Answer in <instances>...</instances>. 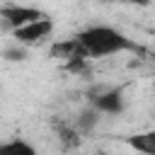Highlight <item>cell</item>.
I'll list each match as a JSON object with an SVG mask.
<instances>
[{"instance_id": "5", "label": "cell", "mask_w": 155, "mask_h": 155, "mask_svg": "<svg viewBox=\"0 0 155 155\" xmlns=\"http://www.w3.org/2000/svg\"><path fill=\"white\" fill-rule=\"evenodd\" d=\"M48 56L51 58H61V61H73V58H87L78 36H70V39H61V41H53L51 48H48Z\"/></svg>"}, {"instance_id": "9", "label": "cell", "mask_w": 155, "mask_h": 155, "mask_svg": "<svg viewBox=\"0 0 155 155\" xmlns=\"http://www.w3.org/2000/svg\"><path fill=\"white\" fill-rule=\"evenodd\" d=\"M2 58L5 61H24L27 58V46H22V44H12V46H7L5 51H2Z\"/></svg>"}, {"instance_id": "4", "label": "cell", "mask_w": 155, "mask_h": 155, "mask_svg": "<svg viewBox=\"0 0 155 155\" xmlns=\"http://www.w3.org/2000/svg\"><path fill=\"white\" fill-rule=\"evenodd\" d=\"M41 17H46V12H41L39 7H27V5H5V7H0V19L10 27V31L17 29V27L29 24L34 19H41Z\"/></svg>"}, {"instance_id": "8", "label": "cell", "mask_w": 155, "mask_h": 155, "mask_svg": "<svg viewBox=\"0 0 155 155\" xmlns=\"http://www.w3.org/2000/svg\"><path fill=\"white\" fill-rule=\"evenodd\" d=\"M97 121H99V111H97V109L90 104L87 109H82V111H80L75 128H78V133H90V131L97 126Z\"/></svg>"}, {"instance_id": "7", "label": "cell", "mask_w": 155, "mask_h": 155, "mask_svg": "<svg viewBox=\"0 0 155 155\" xmlns=\"http://www.w3.org/2000/svg\"><path fill=\"white\" fill-rule=\"evenodd\" d=\"M0 155H36V148L24 138H12L0 143Z\"/></svg>"}, {"instance_id": "3", "label": "cell", "mask_w": 155, "mask_h": 155, "mask_svg": "<svg viewBox=\"0 0 155 155\" xmlns=\"http://www.w3.org/2000/svg\"><path fill=\"white\" fill-rule=\"evenodd\" d=\"M90 104L99 111V114H121L126 109V97H124V87H99L92 97Z\"/></svg>"}, {"instance_id": "2", "label": "cell", "mask_w": 155, "mask_h": 155, "mask_svg": "<svg viewBox=\"0 0 155 155\" xmlns=\"http://www.w3.org/2000/svg\"><path fill=\"white\" fill-rule=\"evenodd\" d=\"M10 34H12V39H15L17 44H22V46H36V44H41L44 39H48V36L53 34V19L46 15V17H41V19H34V22H29V24H24V27L12 29Z\"/></svg>"}, {"instance_id": "1", "label": "cell", "mask_w": 155, "mask_h": 155, "mask_svg": "<svg viewBox=\"0 0 155 155\" xmlns=\"http://www.w3.org/2000/svg\"><path fill=\"white\" fill-rule=\"evenodd\" d=\"M75 36H78L87 58H107V56H116V53H124V51H138V46L124 31L107 27V24L87 27V29L78 31Z\"/></svg>"}, {"instance_id": "6", "label": "cell", "mask_w": 155, "mask_h": 155, "mask_svg": "<svg viewBox=\"0 0 155 155\" xmlns=\"http://www.w3.org/2000/svg\"><path fill=\"white\" fill-rule=\"evenodd\" d=\"M126 145L133 148L140 155H155V128H148V131H138V133L126 136Z\"/></svg>"}]
</instances>
